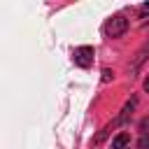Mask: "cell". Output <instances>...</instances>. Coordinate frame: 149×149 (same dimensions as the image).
Returning a JSON list of instances; mask_svg holds the SVG:
<instances>
[{
    "instance_id": "cell-1",
    "label": "cell",
    "mask_w": 149,
    "mask_h": 149,
    "mask_svg": "<svg viewBox=\"0 0 149 149\" xmlns=\"http://www.w3.org/2000/svg\"><path fill=\"white\" fill-rule=\"evenodd\" d=\"M128 30V19L123 14H114L107 23H105V35L107 37H121Z\"/></svg>"
},
{
    "instance_id": "cell-2",
    "label": "cell",
    "mask_w": 149,
    "mask_h": 149,
    "mask_svg": "<svg viewBox=\"0 0 149 149\" xmlns=\"http://www.w3.org/2000/svg\"><path fill=\"white\" fill-rule=\"evenodd\" d=\"M74 63L79 68H88L93 63V47H79V49H74Z\"/></svg>"
},
{
    "instance_id": "cell-3",
    "label": "cell",
    "mask_w": 149,
    "mask_h": 149,
    "mask_svg": "<svg viewBox=\"0 0 149 149\" xmlns=\"http://www.w3.org/2000/svg\"><path fill=\"white\" fill-rule=\"evenodd\" d=\"M128 142H130V135H128V133H119V135L112 140V149H126Z\"/></svg>"
},
{
    "instance_id": "cell-4",
    "label": "cell",
    "mask_w": 149,
    "mask_h": 149,
    "mask_svg": "<svg viewBox=\"0 0 149 149\" xmlns=\"http://www.w3.org/2000/svg\"><path fill=\"white\" fill-rule=\"evenodd\" d=\"M147 54H149V42H147V44L140 49V54H137V58H135V63H133V70H137V68H140V63L147 58Z\"/></svg>"
},
{
    "instance_id": "cell-5",
    "label": "cell",
    "mask_w": 149,
    "mask_h": 149,
    "mask_svg": "<svg viewBox=\"0 0 149 149\" xmlns=\"http://www.w3.org/2000/svg\"><path fill=\"white\" fill-rule=\"evenodd\" d=\"M137 149H149V135H142L137 140Z\"/></svg>"
},
{
    "instance_id": "cell-6",
    "label": "cell",
    "mask_w": 149,
    "mask_h": 149,
    "mask_svg": "<svg viewBox=\"0 0 149 149\" xmlns=\"http://www.w3.org/2000/svg\"><path fill=\"white\" fill-rule=\"evenodd\" d=\"M140 14H142V16H147V14H149V2H144V5L140 7Z\"/></svg>"
},
{
    "instance_id": "cell-7",
    "label": "cell",
    "mask_w": 149,
    "mask_h": 149,
    "mask_svg": "<svg viewBox=\"0 0 149 149\" xmlns=\"http://www.w3.org/2000/svg\"><path fill=\"white\" fill-rule=\"evenodd\" d=\"M109 77H112V72H109V70H102V79H105V81H107V79H109Z\"/></svg>"
},
{
    "instance_id": "cell-8",
    "label": "cell",
    "mask_w": 149,
    "mask_h": 149,
    "mask_svg": "<svg viewBox=\"0 0 149 149\" xmlns=\"http://www.w3.org/2000/svg\"><path fill=\"white\" fill-rule=\"evenodd\" d=\"M144 91H149V77L144 79Z\"/></svg>"
},
{
    "instance_id": "cell-9",
    "label": "cell",
    "mask_w": 149,
    "mask_h": 149,
    "mask_svg": "<svg viewBox=\"0 0 149 149\" xmlns=\"http://www.w3.org/2000/svg\"><path fill=\"white\" fill-rule=\"evenodd\" d=\"M128 149H130V147H128Z\"/></svg>"
}]
</instances>
